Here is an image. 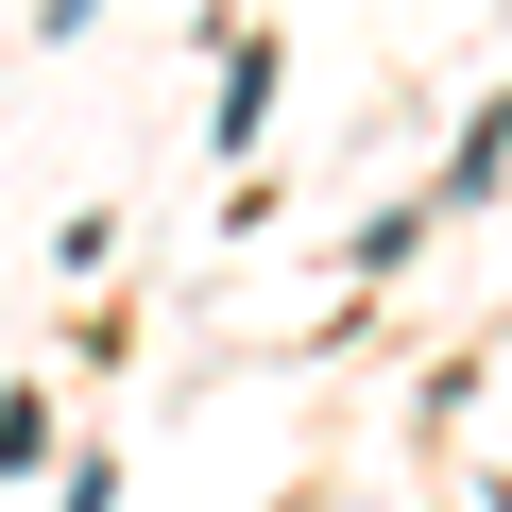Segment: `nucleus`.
I'll return each mask as SVG.
<instances>
[{"label":"nucleus","instance_id":"1","mask_svg":"<svg viewBox=\"0 0 512 512\" xmlns=\"http://www.w3.org/2000/svg\"><path fill=\"white\" fill-rule=\"evenodd\" d=\"M222 154H256V120H274V35H222Z\"/></svg>","mask_w":512,"mask_h":512},{"label":"nucleus","instance_id":"2","mask_svg":"<svg viewBox=\"0 0 512 512\" xmlns=\"http://www.w3.org/2000/svg\"><path fill=\"white\" fill-rule=\"evenodd\" d=\"M495 171H512V103H478V120H461V154H444V188H427V205H478Z\"/></svg>","mask_w":512,"mask_h":512},{"label":"nucleus","instance_id":"3","mask_svg":"<svg viewBox=\"0 0 512 512\" xmlns=\"http://www.w3.org/2000/svg\"><path fill=\"white\" fill-rule=\"evenodd\" d=\"M52 461V393H0V478H35Z\"/></svg>","mask_w":512,"mask_h":512},{"label":"nucleus","instance_id":"4","mask_svg":"<svg viewBox=\"0 0 512 512\" xmlns=\"http://www.w3.org/2000/svg\"><path fill=\"white\" fill-rule=\"evenodd\" d=\"M69 512H120V461H69Z\"/></svg>","mask_w":512,"mask_h":512}]
</instances>
